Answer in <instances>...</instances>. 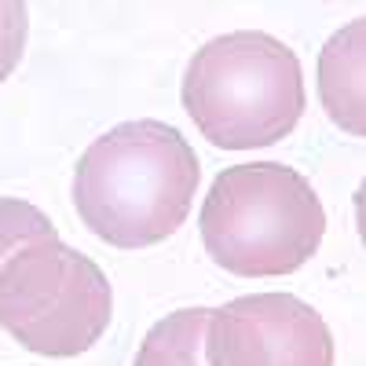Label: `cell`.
<instances>
[{"instance_id": "cell-2", "label": "cell", "mask_w": 366, "mask_h": 366, "mask_svg": "<svg viewBox=\"0 0 366 366\" xmlns=\"http://www.w3.org/2000/svg\"><path fill=\"white\" fill-rule=\"evenodd\" d=\"M205 253L242 279H279L322 246L326 209L308 176L279 162L224 169L202 202Z\"/></svg>"}, {"instance_id": "cell-1", "label": "cell", "mask_w": 366, "mask_h": 366, "mask_svg": "<svg viewBox=\"0 0 366 366\" xmlns=\"http://www.w3.org/2000/svg\"><path fill=\"white\" fill-rule=\"evenodd\" d=\"M194 147L165 121H125L92 143L74 172L84 227L117 249H143L183 227L198 194Z\"/></svg>"}, {"instance_id": "cell-6", "label": "cell", "mask_w": 366, "mask_h": 366, "mask_svg": "<svg viewBox=\"0 0 366 366\" xmlns=\"http://www.w3.org/2000/svg\"><path fill=\"white\" fill-rule=\"evenodd\" d=\"M362 66H366V19H355L345 29H337L319 51V99L333 117V125H341L352 136L366 132Z\"/></svg>"}, {"instance_id": "cell-8", "label": "cell", "mask_w": 366, "mask_h": 366, "mask_svg": "<svg viewBox=\"0 0 366 366\" xmlns=\"http://www.w3.org/2000/svg\"><path fill=\"white\" fill-rule=\"evenodd\" d=\"M44 231H55V224L37 205H29L22 198H0V264H4L22 242L37 238Z\"/></svg>"}, {"instance_id": "cell-4", "label": "cell", "mask_w": 366, "mask_h": 366, "mask_svg": "<svg viewBox=\"0 0 366 366\" xmlns=\"http://www.w3.org/2000/svg\"><path fill=\"white\" fill-rule=\"evenodd\" d=\"M114 315L103 267L44 231L0 264V326L34 355L70 359L96 345Z\"/></svg>"}, {"instance_id": "cell-7", "label": "cell", "mask_w": 366, "mask_h": 366, "mask_svg": "<svg viewBox=\"0 0 366 366\" xmlns=\"http://www.w3.org/2000/svg\"><path fill=\"white\" fill-rule=\"evenodd\" d=\"M209 308H183L150 326L139 345L136 366H205Z\"/></svg>"}, {"instance_id": "cell-3", "label": "cell", "mask_w": 366, "mask_h": 366, "mask_svg": "<svg viewBox=\"0 0 366 366\" xmlns=\"http://www.w3.org/2000/svg\"><path fill=\"white\" fill-rule=\"evenodd\" d=\"M179 96L198 132L224 150H257L286 139L308 103L300 59L260 29L202 44L187 63Z\"/></svg>"}, {"instance_id": "cell-5", "label": "cell", "mask_w": 366, "mask_h": 366, "mask_svg": "<svg viewBox=\"0 0 366 366\" xmlns=\"http://www.w3.org/2000/svg\"><path fill=\"white\" fill-rule=\"evenodd\" d=\"M205 366H333V337L300 297L253 293L209 308Z\"/></svg>"}, {"instance_id": "cell-9", "label": "cell", "mask_w": 366, "mask_h": 366, "mask_svg": "<svg viewBox=\"0 0 366 366\" xmlns=\"http://www.w3.org/2000/svg\"><path fill=\"white\" fill-rule=\"evenodd\" d=\"M26 26H29L26 4H19V0H0V84H4L11 77V70L22 63Z\"/></svg>"}]
</instances>
